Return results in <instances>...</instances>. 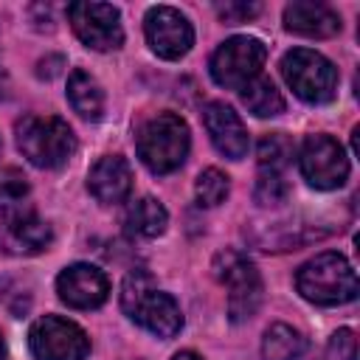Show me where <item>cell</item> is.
Masks as SVG:
<instances>
[{
    "label": "cell",
    "instance_id": "1",
    "mask_svg": "<svg viewBox=\"0 0 360 360\" xmlns=\"http://www.w3.org/2000/svg\"><path fill=\"white\" fill-rule=\"evenodd\" d=\"M121 309L158 338H174L183 329V312L169 292L155 290L143 270H132L121 287Z\"/></svg>",
    "mask_w": 360,
    "mask_h": 360
},
{
    "label": "cell",
    "instance_id": "2",
    "mask_svg": "<svg viewBox=\"0 0 360 360\" xmlns=\"http://www.w3.org/2000/svg\"><path fill=\"white\" fill-rule=\"evenodd\" d=\"M295 287L307 301H312L318 307H338V304L354 301L357 276L340 253L329 250V253H321L298 267Z\"/></svg>",
    "mask_w": 360,
    "mask_h": 360
},
{
    "label": "cell",
    "instance_id": "3",
    "mask_svg": "<svg viewBox=\"0 0 360 360\" xmlns=\"http://www.w3.org/2000/svg\"><path fill=\"white\" fill-rule=\"evenodd\" d=\"M17 146L39 169H59L76 152V135L56 115H25L17 121Z\"/></svg>",
    "mask_w": 360,
    "mask_h": 360
},
{
    "label": "cell",
    "instance_id": "4",
    "mask_svg": "<svg viewBox=\"0 0 360 360\" xmlns=\"http://www.w3.org/2000/svg\"><path fill=\"white\" fill-rule=\"evenodd\" d=\"M188 127L174 112L149 118L138 132V158L152 174H169L183 166L188 155Z\"/></svg>",
    "mask_w": 360,
    "mask_h": 360
},
{
    "label": "cell",
    "instance_id": "5",
    "mask_svg": "<svg viewBox=\"0 0 360 360\" xmlns=\"http://www.w3.org/2000/svg\"><path fill=\"white\" fill-rule=\"evenodd\" d=\"M211 270H214V278L228 287V318L233 323L253 318L262 304V276L256 264L245 253L225 248L214 256Z\"/></svg>",
    "mask_w": 360,
    "mask_h": 360
},
{
    "label": "cell",
    "instance_id": "6",
    "mask_svg": "<svg viewBox=\"0 0 360 360\" xmlns=\"http://www.w3.org/2000/svg\"><path fill=\"white\" fill-rule=\"evenodd\" d=\"M284 82L292 87L298 98L307 104H326L335 98L338 90V68L309 48H292L281 59Z\"/></svg>",
    "mask_w": 360,
    "mask_h": 360
},
{
    "label": "cell",
    "instance_id": "7",
    "mask_svg": "<svg viewBox=\"0 0 360 360\" xmlns=\"http://www.w3.org/2000/svg\"><path fill=\"white\" fill-rule=\"evenodd\" d=\"M264 45L256 37H231L211 56V76L219 87L242 90L253 82L264 65Z\"/></svg>",
    "mask_w": 360,
    "mask_h": 360
},
{
    "label": "cell",
    "instance_id": "8",
    "mask_svg": "<svg viewBox=\"0 0 360 360\" xmlns=\"http://www.w3.org/2000/svg\"><path fill=\"white\" fill-rule=\"evenodd\" d=\"M28 346L37 360H84L90 354V338L68 318L45 315L28 332Z\"/></svg>",
    "mask_w": 360,
    "mask_h": 360
},
{
    "label": "cell",
    "instance_id": "9",
    "mask_svg": "<svg viewBox=\"0 0 360 360\" xmlns=\"http://www.w3.org/2000/svg\"><path fill=\"white\" fill-rule=\"evenodd\" d=\"M301 174L315 188H338L349 177V158L346 149L332 135H309L298 155Z\"/></svg>",
    "mask_w": 360,
    "mask_h": 360
},
{
    "label": "cell",
    "instance_id": "10",
    "mask_svg": "<svg viewBox=\"0 0 360 360\" xmlns=\"http://www.w3.org/2000/svg\"><path fill=\"white\" fill-rule=\"evenodd\" d=\"M70 25L76 37L93 51H115L124 42L121 14L110 3H70Z\"/></svg>",
    "mask_w": 360,
    "mask_h": 360
},
{
    "label": "cell",
    "instance_id": "11",
    "mask_svg": "<svg viewBox=\"0 0 360 360\" xmlns=\"http://www.w3.org/2000/svg\"><path fill=\"white\" fill-rule=\"evenodd\" d=\"M143 31L149 48L163 59H180L194 45L191 22L172 6H152L143 17Z\"/></svg>",
    "mask_w": 360,
    "mask_h": 360
},
{
    "label": "cell",
    "instance_id": "12",
    "mask_svg": "<svg viewBox=\"0 0 360 360\" xmlns=\"http://www.w3.org/2000/svg\"><path fill=\"white\" fill-rule=\"evenodd\" d=\"M59 298L73 309H96L110 295L107 276L93 264H70L56 278Z\"/></svg>",
    "mask_w": 360,
    "mask_h": 360
},
{
    "label": "cell",
    "instance_id": "13",
    "mask_svg": "<svg viewBox=\"0 0 360 360\" xmlns=\"http://www.w3.org/2000/svg\"><path fill=\"white\" fill-rule=\"evenodd\" d=\"M202 121H205V129L214 141V146L231 158V160H239L248 155V129L242 124V118L222 101H211L205 110H202Z\"/></svg>",
    "mask_w": 360,
    "mask_h": 360
},
{
    "label": "cell",
    "instance_id": "14",
    "mask_svg": "<svg viewBox=\"0 0 360 360\" xmlns=\"http://www.w3.org/2000/svg\"><path fill=\"white\" fill-rule=\"evenodd\" d=\"M284 25L301 37L312 39H326L340 31V17L332 11L326 3H312V0H295L284 8Z\"/></svg>",
    "mask_w": 360,
    "mask_h": 360
},
{
    "label": "cell",
    "instance_id": "15",
    "mask_svg": "<svg viewBox=\"0 0 360 360\" xmlns=\"http://www.w3.org/2000/svg\"><path fill=\"white\" fill-rule=\"evenodd\" d=\"M87 188L98 202H121L132 188V169L121 155H104L87 174Z\"/></svg>",
    "mask_w": 360,
    "mask_h": 360
},
{
    "label": "cell",
    "instance_id": "16",
    "mask_svg": "<svg viewBox=\"0 0 360 360\" xmlns=\"http://www.w3.org/2000/svg\"><path fill=\"white\" fill-rule=\"evenodd\" d=\"M6 228H8L6 231V242L17 253H39L53 239L51 225L45 219H39L31 208L17 214V217H11V219H6Z\"/></svg>",
    "mask_w": 360,
    "mask_h": 360
},
{
    "label": "cell",
    "instance_id": "17",
    "mask_svg": "<svg viewBox=\"0 0 360 360\" xmlns=\"http://www.w3.org/2000/svg\"><path fill=\"white\" fill-rule=\"evenodd\" d=\"M68 101L82 118H90V121H98L101 112H104V93H101L98 82L84 70H73L70 73V79H68Z\"/></svg>",
    "mask_w": 360,
    "mask_h": 360
},
{
    "label": "cell",
    "instance_id": "18",
    "mask_svg": "<svg viewBox=\"0 0 360 360\" xmlns=\"http://www.w3.org/2000/svg\"><path fill=\"white\" fill-rule=\"evenodd\" d=\"M307 349V338L290 323H273L262 338L264 360H298Z\"/></svg>",
    "mask_w": 360,
    "mask_h": 360
},
{
    "label": "cell",
    "instance_id": "19",
    "mask_svg": "<svg viewBox=\"0 0 360 360\" xmlns=\"http://www.w3.org/2000/svg\"><path fill=\"white\" fill-rule=\"evenodd\" d=\"M166 225H169V214L155 197H141L127 211V228L138 236H146V239L160 236Z\"/></svg>",
    "mask_w": 360,
    "mask_h": 360
},
{
    "label": "cell",
    "instance_id": "20",
    "mask_svg": "<svg viewBox=\"0 0 360 360\" xmlns=\"http://www.w3.org/2000/svg\"><path fill=\"white\" fill-rule=\"evenodd\" d=\"M242 104L256 115V118H273L278 112H284V98L276 90V84L267 76H256L253 82H248L242 87Z\"/></svg>",
    "mask_w": 360,
    "mask_h": 360
},
{
    "label": "cell",
    "instance_id": "21",
    "mask_svg": "<svg viewBox=\"0 0 360 360\" xmlns=\"http://www.w3.org/2000/svg\"><path fill=\"white\" fill-rule=\"evenodd\" d=\"M25 197H28V180H25V174L17 172L14 166L0 169V214L6 219H11V217L28 211Z\"/></svg>",
    "mask_w": 360,
    "mask_h": 360
},
{
    "label": "cell",
    "instance_id": "22",
    "mask_svg": "<svg viewBox=\"0 0 360 360\" xmlns=\"http://www.w3.org/2000/svg\"><path fill=\"white\" fill-rule=\"evenodd\" d=\"M292 155H295V146H292V141L284 132L264 135L259 141V149H256V158H259L262 172H284L290 166Z\"/></svg>",
    "mask_w": 360,
    "mask_h": 360
},
{
    "label": "cell",
    "instance_id": "23",
    "mask_svg": "<svg viewBox=\"0 0 360 360\" xmlns=\"http://www.w3.org/2000/svg\"><path fill=\"white\" fill-rule=\"evenodd\" d=\"M228 191H231V183H228V177H225L219 169H205V172H200L197 183H194L197 202L205 205V208H214V205L225 202Z\"/></svg>",
    "mask_w": 360,
    "mask_h": 360
},
{
    "label": "cell",
    "instance_id": "24",
    "mask_svg": "<svg viewBox=\"0 0 360 360\" xmlns=\"http://www.w3.org/2000/svg\"><path fill=\"white\" fill-rule=\"evenodd\" d=\"M287 194H290V186L281 172H259V180L253 188V197L259 205H281L287 202Z\"/></svg>",
    "mask_w": 360,
    "mask_h": 360
},
{
    "label": "cell",
    "instance_id": "25",
    "mask_svg": "<svg viewBox=\"0 0 360 360\" xmlns=\"http://www.w3.org/2000/svg\"><path fill=\"white\" fill-rule=\"evenodd\" d=\"M329 357L332 360H354L357 357V338L352 329H338L329 340Z\"/></svg>",
    "mask_w": 360,
    "mask_h": 360
},
{
    "label": "cell",
    "instance_id": "26",
    "mask_svg": "<svg viewBox=\"0 0 360 360\" xmlns=\"http://www.w3.org/2000/svg\"><path fill=\"white\" fill-rule=\"evenodd\" d=\"M217 14L225 20V22H248L250 17L259 14V3H219L217 6Z\"/></svg>",
    "mask_w": 360,
    "mask_h": 360
},
{
    "label": "cell",
    "instance_id": "27",
    "mask_svg": "<svg viewBox=\"0 0 360 360\" xmlns=\"http://www.w3.org/2000/svg\"><path fill=\"white\" fill-rule=\"evenodd\" d=\"M172 360H202L200 354H194V352H177Z\"/></svg>",
    "mask_w": 360,
    "mask_h": 360
},
{
    "label": "cell",
    "instance_id": "28",
    "mask_svg": "<svg viewBox=\"0 0 360 360\" xmlns=\"http://www.w3.org/2000/svg\"><path fill=\"white\" fill-rule=\"evenodd\" d=\"M6 357V346H3V338H0V360Z\"/></svg>",
    "mask_w": 360,
    "mask_h": 360
}]
</instances>
